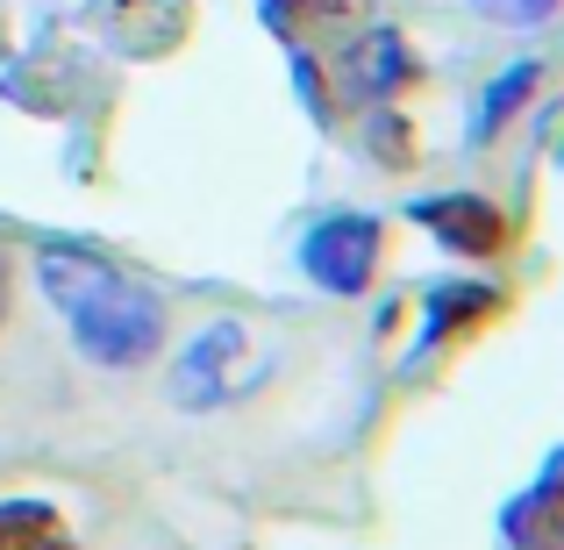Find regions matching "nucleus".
Here are the masks:
<instances>
[{"label": "nucleus", "instance_id": "obj_1", "mask_svg": "<svg viewBox=\"0 0 564 550\" xmlns=\"http://www.w3.org/2000/svg\"><path fill=\"white\" fill-rule=\"evenodd\" d=\"M36 279H43V293L65 308L72 344L94 365L158 358V344H165V308H158V293H143L137 279H122L115 265L86 258V250H65V244H51L36 258Z\"/></svg>", "mask_w": 564, "mask_h": 550}, {"label": "nucleus", "instance_id": "obj_2", "mask_svg": "<svg viewBox=\"0 0 564 550\" xmlns=\"http://www.w3.org/2000/svg\"><path fill=\"white\" fill-rule=\"evenodd\" d=\"M379 222L372 215H329V222H315L307 229V244H301V265H307V279H315L322 293H365L372 287V272H379Z\"/></svg>", "mask_w": 564, "mask_h": 550}, {"label": "nucleus", "instance_id": "obj_3", "mask_svg": "<svg viewBox=\"0 0 564 550\" xmlns=\"http://www.w3.org/2000/svg\"><path fill=\"white\" fill-rule=\"evenodd\" d=\"M408 215L422 222L436 244L465 250V258H500V250H508V215H500L494 201H479V193H436V201H414Z\"/></svg>", "mask_w": 564, "mask_h": 550}, {"label": "nucleus", "instance_id": "obj_4", "mask_svg": "<svg viewBox=\"0 0 564 550\" xmlns=\"http://www.w3.org/2000/svg\"><path fill=\"white\" fill-rule=\"evenodd\" d=\"M400 79H414V51L393 36V29H372L365 43H350L344 72H336V86H344L350 100H379V94H393Z\"/></svg>", "mask_w": 564, "mask_h": 550}, {"label": "nucleus", "instance_id": "obj_5", "mask_svg": "<svg viewBox=\"0 0 564 550\" xmlns=\"http://www.w3.org/2000/svg\"><path fill=\"white\" fill-rule=\"evenodd\" d=\"M500 308H508V293H500V287H443V293H429V336H422V351L465 344L471 330L500 322Z\"/></svg>", "mask_w": 564, "mask_h": 550}, {"label": "nucleus", "instance_id": "obj_6", "mask_svg": "<svg viewBox=\"0 0 564 550\" xmlns=\"http://www.w3.org/2000/svg\"><path fill=\"white\" fill-rule=\"evenodd\" d=\"M236 351H243V330H236V322H215L207 336H193V351L180 358V379H172V393H180L186 408H207V400H221V371H229Z\"/></svg>", "mask_w": 564, "mask_h": 550}, {"label": "nucleus", "instance_id": "obj_7", "mask_svg": "<svg viewBox=\"0 0 564 550\" xmlns=\"http://www.w3.org/2000/svg\"><path fill=\"white\" fill-rule=\"evenodd\" d=\"M0 550H72V522L51 500H0Z\"/></svg>", "mask_w": 564, "mask_h": 550}, {"label": "nucleus", "instance_id": "obj_8", "mask_svg": "<svg viewBox=\"0 0 564 550\" xmlns=\"http://www.w3.org/2000/svg\"><path fill=\"white\" fill-rule=\"evenodd\" d=\"M508 543H522V550H557V465H543V479L508 508Z\"/></svg>", "mask_w": 564, "mask_h": 550}, {"label": "nucleus", "instance_id": "obj_9", "mask_svg": "<svg viewBox=\"0 0 564 550\" xmlns=\"http://www.w3.org/2000/svg\"><path fill=\"white\" fill-rule=\"evenodd\" d=\"M536 86H543V65H508V72H500L494 94H486V108H479V129H471V143H494V137H500V122H508V115L522 108Z\"/></svg>", "mask_w": 564, "mask_h": 550}, {"label": "nucleus", "instance_id": "obj_10", "mask_svg": "<svg viewBox=\"0 0 564 550\" xmlns=\"http://www.w3.org/2000/svg\"><path fill=\"white\" fill-rule=\"evenodd\" d=\"M307 8H315V0H264V22H272V29H279V36H286V29H301V22H315V14H307Z\"/></svg>", "mask_w": 564, "mask_h": 550}, {"label": "nucleus", "instance_id": "obj_11", "mask_svg": "<svg viewBox=\"0 0 564 550\" xmlns=\"http://www.w3.org/2000/svg\"><path fill=\"white\" fill-rule=\"evenodd\" d=\"M486 8H500L508 22H543V14H551L557 0H486Z\"/></svg>", "mask_w": 564, "mask_h": 550}, {"label": "nucleus", "instance_id": "obj_12", "mask_svg": "<svg viewBox=\"0 0 564 550\" xmlns=\"http://www.w3.org/2000/svg\"><path fill=\"white\" fill-rule=\"evenodd\" d=\"M0 322H8V272H0Z\"/></svg>", "mask_w": 564, "mask_h": 550}]
</instances>
